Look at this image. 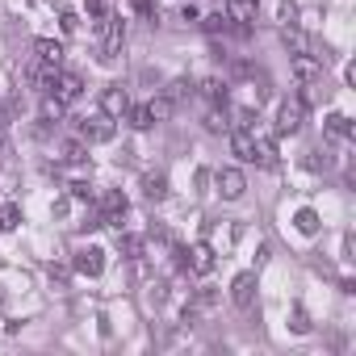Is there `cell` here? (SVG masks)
Listing matches in <instances>:
<instances>
[{
  "instance_id": "cell-11",
  "label": "cell",
  "mask_w": 356,
  "mask_h": 356,
  "mask_svg": "<svg viewBox=\"0 0 356 356\" xmlns=\"http://www.w3.org/2000/svg\"><path fill=\"white\" fill-rule=\"evenodd\" d=\"M159 97H163L172 109H181V101H185V97H193V84H189V80H172V84H168Z\"/></svg>"
},
{
  "instance_id": "cell-13",
  "label": "cell",
  "mask_w": 356,
  "mask_h": 356,
  "mask_svg": "<svg viewBox=\"0 0 356 356\" xmlns=\"http://www.w3.org/2000/svg\"><path fill=\"white\" fill-rule=\"evenodd\" d=\"M126 122H130L134 130H151V126H155V113H151V105H130V109H126Z\"/></svg>"
},
{
  "instance_id": "cell-18",
  "label": "cell",
  "mask_w": 356,
  "mask_h": 356,
  "mask_svg": "<svg viewBox=\"0 0 356 356\" xmlns=\"http://www.w3.org/2000/svg\"><path fill=\"white\" fill-rule=\"evenodd\" d=\"M306 163H310V168H314V172H327V168H335V159H331V151H327V147H314V151H310V159H306Z\"/></svg>"
},
{
  "instance_id": "cell-5",
  "label": "cell",
  "mask_w": 356,
  "mask_h": 356,
  "mask_svg": "<svg viewBox=\"0 0 356 356\" xmlns=\"http://www.w3.org/2000/svg\"><path fill=\"white\" fill-rule=\"evenodd\" d=\"M72 268H76L80 277H101V273H105V252H101V248H80L76 260H72Z\"/></svg>"
},
{
  "instance_id": "cell-14",
  "label": "cell",
  "mask_w": 356,
  "mask_h": 356,
  "mask_svg": "<svg viewBox=\"0 0 356 356\" xmlns=\"http://www.w3.org/2000/svg\"><path fill=\"white\" fill-rule=\"evenodd\" d=\"M327 130L335 138H352V118L348 113H327Z\"/></svg>"
},
{
  "instance_id": "cell-21",
  "label": "cell",
  "mask_w": 356,
  "mask_h": 356,
  "mask_svg": "<svg viewBox=\"0 0 356 356\" xmlns=\"http://www.w3.org/2000/svg\"><path fill=\"white\" fill-rule=\"evenodd\" d=\"M22 222V210L17 206H5V210H0V231H13Z\"/></svg>"
},
{
  "instance_id": "cell-19",
  "label": "cell",
  "mask_w": 356,
  "mask_h": 356,
  "mask_svg": "<svg viewBox=\"0 0 356 356\" xmlns=\"http://www.w3.org/2000/svg\"><path fill=\"white\" fill-rule=\"evenodd\" d=\"M202 92H206L214 105H218V101H227V84H222V80H202Z\"/></svg>"
},
{
  "instance_id": "cell-25",
  "label": "cell",
  "mask_w": 356,
  "mask_h": 356,
  "mask_svg": "<svg viewBox=\"0 0 356 356\" xmlns=\"http://www.w3.org/2000/svg\"><path fill=\"white\" fill-rule=\"evenodd\" d=\"M63 159H67V163H80V159H84V143H67Z\"/></svg>"
},
{
  "instance_id": "cell-12",
  "label": "cell",
  "mask_w": 356,
  "mask_h": 356,
  "mask_svg": "<svg viewBox=\"0 0 356 356\" xmlns=\"http://www.w3.org/2000/svg\"><path fill=\"white\" fill-rule=\"evenodd\" d=\"M34 51H38L42 67H59V63H63V47H59V42H51V38H42V42H38Z\"/></svg>"
},
{
  "instance_id": "cell-2",
  "label": "cell",
  "mask_w": 356,
  "mask_h": 356,
  "mask_svg": "<svg viewBox=\"0 0 356 356\" xmlns=\"http://www.w3.org/2000/svg\"><path fill=\"white\" fill-rule=\"evenodd\" d=\"M80 143H109L113 134H118V126H113V118L109 113H97V118H80Z\"/></svg>"
},
{
  "instance_id": "cell-8",
  "label": "cell",
  "mask_w": 356,
  "mask_h": 356,
  "mask_svg": "<svg viewBox=\"0 0 356 356\" xmlns=\"http://www.w3.org/2000/svg\"><path fill=\"white\" fill-rule=\"evenodd\" d=\"M185 264H189L193 273H210V268H214V248H210V243H193V248L185 252Z\"/></svg>"
},
{
  "instance_id": "cell-4",
  "label": "cell",
  "mask_w": 356,
  "mask_h": 356,
  "mask_svg": "<svg viewBox=\"0 0 356 356\" xmlns=\"http://www.w3.org/2000/svg\"><path fill=\"white\" fill-rule=\"evenodd\" d=\"M289 72H293L302 84H318V80H323V55H310V51H302V55H293Z\"/></svg>"
},
{
  "instance_id": "cell-6",
  "label": "cell",
  "mask_w": 356,
  "mask_h": 356,
  "mask_svg": "<svg viewBox=\"0 0 356 356\" xmlns=\"http://www.w3.org/2000/svg\"><path fill=\"white\" fill-rule=\"evenodd\" d=\"M231 302H235L239 310H248V306L256 302V273H239V277L231 281Z\"/></svg>"
},
{
  "instance_id": "cell-23",
  "label": "cell",
  "mask_w": 356,
  "mask_h": 356,
  "mask_svg": "<svg viewBox=\"0 0 356 356\" xmlns=\"http://www.w3.org/2000/svg\"><path fill=\"white\" fill-rule=\"evenodd\" d=\"M147 105H151V113H155V122H163V118H172V113H176V109H172V105H168L163 97H155V101H147Z\"/></svg>"
},
{
  "instance_id": "cell-26",
  "label": "cell",
  "mask_w": 356,
  "mask_h": 356,
  "mask_svg": "<svg viewBox=\"0 0 356 356\" xmlns=\"http://www.w3.org/2000/svg\"><path fill=\"white\" fill-rule=\"evenodd\" d=\"M72 197H80V202H92V185L76 181V185H72Z\"/></svg>"
},
{
  "instance_id": "cell-20",
  "label": "cell",
  "mask_w": 356,
  "mask_h": 356,
  "mask_svg": "<svg viewBox=\"0 0 356 356\" xmlns=\"http://www.w3.org/2000/svg\"><path fill=\"white\" fill-rule=\"evenodd\" d=\"M63 109H67L63 101H55V97H47V101H42V122H59V118H63Z\"/></svg>"
},
{
  "instance_id": "cell-24",
  "label": "cell",
  "mask_w": 356,
  "mask_h": 356,
  "mask_svg": "<svg viewBox=\"0 0 356 356\" xmlns=\"http://www.w3.org/2000/svg\"><path fill=\"white\" fill-rule=\"evenodd\" d=\"M206 126H210V130H214V134H218V130H227V126H231V122H227V113H218V109H214V113H210V118H206Z\"/></svg>"
},
{
  "instance_id": "cell-16",
  "label": "cell",
  "mask_w": 356,
  "mask_h": 356,
  "mask_svg": "<svg viewBox=\"0 0 356 356\" xmlns=\"http://www.w3.org/2000/svg\"><path fill=\"white\" fill-rule=\"evenodd\" d=\"M281 38H285V47H289L293 55H302V51H306V34H302L298 26H285V30H281Z\"/></svg>"
},
{
  "instance_id": "cell-27",
  "label": "cell",
  "mask_w": 356,
  "mask_h": 356,
  "mask_svg": "<svg viewBox=\"0 0 356 356\" xmlns=\"http://www.w3.org/2000/svg\"><path fill=\"white\" fill-rule=\"evenodd\" d=\"M289 327H293V331H310V323H306V314H302V310H293V323H289Z\"/></svg>"
},
{
  "instance_id": "cell-22",
  "label": "cell",
  "mask_w": 356,
  "mask_h": 356,
  "mask_svg": "<svg viewBox=\"0 0 356 356\" xmlns=\"http://www.w3.org/2000/svg\"><path fill=\"white\" fill-rule=\"evenodd\" d=\"M118 248H122V252H126V256L134 260V256L143 252V239H138V235H122V239H118Z\"/></svg>"
},
{
  "instance_id": "cell-10",
  "label": "cell",
  "mask_w": 356,
  "mask_h": 356,
  "mask_svg": "<svg viewBox=\"0 0 356 356\" xmlns=\"http://www.w3.org/2000/svg\"><path fill=\"white\" fill-rule=\"evenodd\" d=\"M227 17L235 26H252L256 22V0H227Z\"/></svg>"
},
{
  "instance_id": "cell-7",
  "label": "cell",
  "mask_w": 356,
  "mask_h": 356,
  "mask_svg": "<svg viewBox=\"0 0 356 356\" xmlns=\"http://www.w3.org/2000/svg\"><path fill=\"white\" fill-rule=\"evenodd\" d=\"M101 105H105V113H109V118H118V113H126V109H130V92H126L122 84H109V88L101 92Z\"/></svg>"
},
{
  "instance_id": "cell-1",
  "label": "cell",
  "mask_w": 356,
  "mask_h": 356,
  "mask_svg": "<svg viewBox=\"0 0 356 356\" xmlns=\"http://www.w3.org/2000/svg\"><path fill=\"white\" fill-rule=\"evenodd\" d=\"M306 126V97H289L277 109V134H298Z\"/></svg>"
},
{
  "instance_id": "cell-3",
  "label": "cell",
  "mask_w": 356,
  "mask_h": 356,
  "mask_svg": "<svg viewBox=\"0 0 356 356\" xmlns=\"http://www.w3.org/2000/svg\"><path fill=\"white\" fill-rule=\"evenodd\" d=\"M214 185H218V193H222L227 202H239V197L248 193V181H243V172H239V168H218Z\"/></svg>"
},
{
  "instance_id": "cell-9",
  "label": "cell",
  "mask_w": 356,
  "mask_h": 356,
  "mask_svg": "<svg viewBox=\"0 0 356 356\" xmlns=\"http://www.w3.org/2000/svg\"><path fill=\"white\" fill-rule=\"evenodd\" d=\"M122 214H126V197L122 193H105V202H101V227L122 222Z\"/></svg>"
},
{
  "instance_id": "cell-17",
  "label": "cell",
  "mask_w": 356,
  "mask_h": 356,
  "mask_svg": "<svg viewBox=\"0 0 356 356\" xmlns=\"http://www.w3.org/2000/svg\"><path fill=\"white\" fill-rule=\"evenodd\" d=\"M143 193H147L151 202H159V197H168V181H163V176H147V181H143Z\"/></svg>"
},
{
  "instance_id": "cell-15",
  "label": "cell",
  "mask_w": 356,
  "mask_h": 356,
  "mask_svg": "<svg viewBox=\"0 0 356 356\" xmlns=\"http://www.w3.org/2000/svg\"><path fill=\"white\" fill-rule=\"evenodd\" d=\"M293 227H298L302 235H314V231L323 227V218H318L314 210H298V214H293Z\"/></svg>"
},
{
  "instance_id": "cell-28",
  "label": "cell",
  "mask_w": 356,
  "mask_h": 356,
  "mask_svg": "<svg viewBox=\"0 0 356 356\" xmlns=\"http://www.w3.org/2000/svg\"><path fill=\"white\" fill-rule=\"evenodd\" d=\"M76 26H80V17H76V13H63V30L76 34Z\"/></svg>"
}]
</instances>
